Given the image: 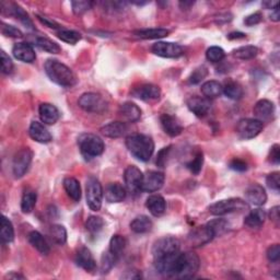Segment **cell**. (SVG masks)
<instances>
[{"label": "cell", "mask_w": 280, "mask_h": 280, "mask_svg": "<svg viewBox=\"0 0 280 280\" xmlns=\"http://www.w3.org/2000/svg\"><path fill=\"white\" fill-rule=\"evenodd\" d=\"M126 147L136 159L142 162L150 160L154 151V142L151 137L141 134L128 136L126 138Z\"/></svg>", "instance_id": "cell-1"}, {"label": "cell", "mask_w": 280, "mask_h": 280, "mask_svg": "<svg viewBox=\"0 0 280 280\" xmlns=\"http://www.w3.org/2000/svg\"><path fill=\"white\" fill-rule=\"evenodd\" d=\"M45 72L53 82L61 86H72L77 79L69 67L56 59H48L45 63Z\"/></svg>", "instance_id": "cell-2"}, {"label": "cell", "mask_w": 280, "mask_h": 280, "mask_svg": "<svg viewBox=\"0 0 280 280\" xmlns=\"http://www.w3.org/2000/svg\"><path fill=\"white\" fill-rule=\"evenodd\" d=\"M201 266V260L195 253L179 252L174 266L173 278H192L198 271Z\"/></svg>", "instance_id": "cell-3"}, {"label": "cell", "mask_w": 280, "mask_h": 280, "mask_svg": "<svg viewBox=\"0 0 280 280\" xmlns=\"http://www.w3.org/2000/svg\"><path fill=\"white\" fill-rule=\"evenodd\" d=\"M179 241L173 236H164L154 242L152 246V255L154 263L170 258L179 253Z\"/></svg>", "instance_id": "cell-4"}, {"label": "cell", "mask_w": 280, "mask_h": 280, "mask_svg": "<svg viewBox=\"0 0 280 280\" xmlns=\"http://www.w3.org/2000/svg\"><path fill=\"white\" fill-rule=\"evenodd\" d=\"M78 146L85 159L99 157L103 153L105 149L103 140L95 134H82L81 136H79Z\"/></svg>", "instance_id": "cell-5"}, {"label": "cell", "mask_w": 280, "mask_h": 280, "mask_svg": "<svg viewBox=\"0 0 280 280\" xmlns=\"http://www.w3.org/2000/svg\"><path fill=\"white\" fill-rule=\"evenodd\" d=\"M248 208L246 202L241 198H229L219 201L209 206V213L214 216H223L235 211H244Z\"/></svg>", "instance_id": "cell-6"}, {"label": "cell", "mask_w": 280, "mask_h": 280, "mask_svg": "<svg viewBox=\"0 0 280 280\" xmlns=\"http://www.w3.org/2000/svg\"><path fill=\"white\" fill-rule=\"evenodd\" d=\"M86 204L93 211H99L102 207L103 189L101 183L96 177H89L86 181Z\"/></svg>", "instance_id": "cell-7"}, {"label": "cell", "mask_w": 280, "mask_h": 280, "mask_svg": "<svg viewBox=\"0 0 280 280\" xmlns=\"http://www.w3.org/2000/svg\"><path fill=\"white\" fill-rule=\"evenodd\" d=\"M79 107L83 111L89 112V113H103V112L108 109V103L105 102V100L98 95V93H84L80 97L78 101Z\"/></svg>", "instance_id": "cell-8"}, {"label": "cell", "mask_w": 280, "mask_h": 280, "mask_svg": "<svg viewBox=\"0 0 280 280\" xmlns=\"http://www.w3.org/2000/svg\"><path fill=\"white\" fill-rule=\"evenodd\" d=\"M263 123L256 118H243L238 123L236 133L241 139H253L263 130Z\"/></svg>", "instance_id": "cell-9"}, {"label": "cell", "mask_w": 280, "mask_h": 280, "mask_svg": "<svg viewBox=\"0 0 280 280\" xmlns=\"http://www.w3.org/2000/svg\"><path fill=\"white\" fill-rule=\"evenodd\" d=\"M33 152L29 148H23L20 151H18L12 162V171L17 178L22 177L29 170V167L32 162Z\"/></svg>", "instance_id": "cell-10"}, {"label": "cell", "mask_w": 280, "mask_h": 280, "mask_svg": "<svg viewBox=\"0 0 280 280\" xmlns=\"http://www.w3.org/2000/svg\"><path fill=\"white\" fill-rule=\"evenodd\" d=\"M126 190L132 194H138L141 192V184L144 181V174L135 165H129L124 173Z\"/></svg>", "instance_id": "cell-11"}, {"label": "cell", "mask_w": 280, "mask_h": 280, "mask_svg": "<svg viewBox=\"0 0 280 280\" xmlns=\"http://www.w3.org/2000/svg\"><path fill=\"white\" fill-rule=\"evenodd\" d=\"M151 51L153 54L163 58H178L183 56V48L175 43L158 42L152 45Z\"/></svg>", "instance_id": "cell-12"}, {"label": "cell", "mask_w": 280, "mask_h": 280, "mask_svg": "<svg viewBox=\"0 0 280 280\" xmlns=\"http://www.w3.org/2000/svg\"><path fill=\"white\" fill-rule=\"evenodd\" d=\"M164 174L158 171H149L144 175V181L141 184V191L153 193L159 191L164 184Z\"/></svg>", "instance_id": "cell-13"}, {"label": "cell", "mask_w": 280, "mask_h": 280, "mask_svg": "<svg viewBox=\"0 0 280 280\" xmlns=\"http://www.w3.org/2000/svg\"><path fill=\"white\" fill-rule=\"evenodd\" d=\"M132 95L137 99L142 100V101H157L161 97V90L158 85L145 83L140 84L138 88H135Z\"/></svg>", "instance_id": "cell-14"}, {"label": "cell", "mask_w": 280, "mask_h": 280, "mask_svg": "<svg viewBox=\"0 0 280 280\" xmlns=\"http://www.w3.org/2000/svg\"><path fill=\"white\" fill-rule=\"evenodd\" d=\"M245 198L246 202L254 206H263L267 202V194L262 185L252 184L248 186L245 192Z\"/></svg>", "instance_id": "cell-15"}, {"label": "cell", "mask_w": 280, "mask_h": 280, "mask_svg": "<svg viewBox=\"0 0 280 280\" xmlns=\"http://www.w3.org/2000/svg\"><path fill=\"white\" fill-rule=\"evenodd\" d=\"M254 115L260 122L270 121L275 114V105L269 100H259L254 107Z\"/></svg>", "instance_id": "cell-16"}, {"label": "cell", "mask_w": 280, "mask_h": 280, "mask_svg": "<svg viewBox=\"0 0 280 280\" xmlns=\"http://www.w3.org/2000/svg\"><path fill=\"white\" fill-rule=\"evenodd\" d=\"M188 108L197 117H205L211 109V103L209 99L202 97H192L188 101Z\"/></svg>", "instance_id": "cell-17"}, {"label": "cell", "mask_w": 280, "mask_h": 280, "mask_svg": "<svg viewBox=\"0 0 280 280\" xmlns=\"http://www.w3.org/2000/svg\"><path fill=\"white\" fill-rule=\"evenodd\" d=\"M161 126H162L165 134L171 137H176L181 135L183 132V126L175 116L170 114H162L160 117Z\"/></svg>", "instance_id": "cell-18"}, {"label": "cell", "mask_w": 280, "mask_h": 280, "mask_svg": "<svg viewBox=\"0 0 280 280\" xmlns=\"http://www.w3.org/2000/svg\"><path fill=\"white\" fill-rule=\"evenodd\" d=\"M29 135L34 141L40 144H48L52 141V135L40 122H32L29 128Z\"/></svg>", "instance_id": "cell-19"}, {"label": "cell", "mask_w": 280, "mask_h": 280, "mask_svg": "<svg viewBox=\"0 0 280 280\" xmlns=\"http://www.w3.org/2000/svg\"><path fill=\"white\" fill-rule=\"evenodd\" d=\"M12 54L17 59L23 61V63H33L36 58L34 49L29 43H18L12 48Z\"/></svg>", "instance_id": "cell-20"}, {"label": "cell", "mask_w": 280, "mask_h": 280, "mask_svg": "<svg viewBox=\"0 0 280 280\" xmlns=\"http://www.w3.org/2000/svg\"><path fill=\"white\" fill-rule=\"evenodd\" d=\"M39 114L41 121L46 124V125H54L57 123L60 117V113L58 109L53 104L42 103L39 108Z\"/></svg>", "instance_id": "cell-21"}, {"label": "cell", "mask_w": 280, "mask_h": 280, "mask_svg": "<svg viewBox=\"0 0 280 280\" xmlns=\"http://www.w3.org/2000/svg\"><path fill=\"white\" fill-rule=\"evenodd\" d=\"M104 196L111 204L121 203L126 197V190L120 183H111L105 189Z\"/></svg>", "instance_id": "cell-22"}, {"label": "cell", "mask_w": 280, "mask_h": 280, "mask_svg": "<svg viewBox=\"0 0 280 280\" xmlns=\"http://www.w3.org/2000/svg\"><path fill=\"white\" fill-rule=\"evenodd\" d=\"M76 263L79 267H81L82 269L86 271L95 270L97 267L95 257H93V255L91 254L89 248L86 247H81L78 251L76 255Z\"/></svg>", "instance_id": "cell-23"}, {"label": "cell", "mask_w": 280, "mask_h": 280, "mask_svg": "<svg viewBox=\"0 0 280 280\" xmlns=\"http://www.w3.org/2000/svg\"><path fill=\"white\" fill-rule=\"evenodd\" d=\"M120 114L122 118L127 123H135L140 120L141 117V110L132 102H126L121 105L120 108Z\"/></svg>", "instance_id": "cell-24"}, {"label": "cell", "mask_w": 280, "mask_h": 280, "mask_svg": "<svg viewBox=\"0 0 280 280\" xmlns=\"http://www.w3.org/2000/svg\"><path fill=\"white\" fill-rule=\"evenodd\" d=\"M128 126L125 122H112L101 128V133L109 138H120L127 133Z\"/></svg>", "instance_id": "cell-25"}, {"label": "cell", "mask_w": 280, "mask_h": 280, "mask_svg": "<svg viewBox=\"0 0 280 280\" xmlns=\"http://www.w3.org/2000/svg\"><path fill=\"white\" fill-rule=\"evenodd\" d=\"M146 206L152 216L160 217L165 213L166 202L161 195H151L148 197Z\"/></svg>", "instance_id": "cell-26"}, {"label": "cell", "mask_w": 280, "mask_h": 280, "mask_svg": "<svg viewBox=\"0 0 280 280\" xmlns=\"http://www.w3.org/2000/svg\"><path fill=\"white\" fill-rule=\"evenodd\" d=\"M229 227H230L229 222L226 219H222V218L211 220L206 225V228L209 231V233L211 234V236H213V239L217 238V236H221L226 232H228Z\"/></svg>", "instance_id": "cell-27"}, {"label": "cell", "mask_w": 280, "mask_h": 280, "mask_svg": "<svg viewBox=\"0 0 280 280\" xmlns=\"http://www.w3.org/2000/svg\"><path fill=\"white\" fill-rule=\"evenodd\" d=\"M64 189L67 193V195L69 196L72 201H80V198H81V188H80V183L78 182V179L74 177H66L64 179Z\"/></svg>", "instance_id": "cell-28"}, {"label": "cell", "mask_w": 280, "mask_h": 280, "mask_svg": "<svg viewBox=\"0 0 280 280\" xmlns=\"http://www.w3.org/2000/svg\"><path fill=\"white\" fill-rule=\"evenodd\" d=\"M266 219V213L263 209H254L245 217L244 225L248 228H259L264 225Z\"/></svg>", "instance_id": "cell-29"}, {"label": "cell", "mask_w": 280, "mask_h": 280, "mask_svg": "<svg viewBox=\"0 0 280 280\" xmlns=\"http://www.w3.org/2000/svg\"><path fill=\"white\" fill-rule=\"evenodd\" d=\"M202 93L209 100L216 99L223 93V85L215 80H209L202 85Z\"/></svg>", "instance_id": "cell-30"}, {"label": "cell", "mask_w": 280, "mask_h": 280, "mask_svg": "<svg viewBox=\"0 0 280 280\" xmlns=\"http://www.w3.org/2000/svg\"><path fill=\"white\" fill-rule=\"evenodd\" d=\"M134 34L136 36L140 37L144 40H157V39H162L170 34V31L166 29H146V30H138L135 31Z\"/></svg>", "instance_id": "cell-31"}, {"label": "cell", "mask_w": 280, "mask_h": 280, "mask_svg": "<svg viewBox=\"0 0 280 280\" xmlns=\"http://www.w3.org/2000/svg\"><path fill=\"white\" fill-rule=\"evenodd\" d=\"M29 242L33 245V247H35L36 250L43 255H47L49 254V252H51V248H49V245L47 244L46 240L40 232L37 231L31 232L29 234Z\"/></svg>", "instance_id": "cell-32"}, {"label": "cell", "mask_w": 280, "mask_h": 280, "mask_svg": "<svg viewBox=\"0 0 280 280\" xmlns=\"http://www.w3.org/2000/svg\"><path fill=\"white\" fill-rule=\"evenodd\" d=\"M152 228V221L147 216H139L130 222V229L135 233H147Z\"/></svg>", "instance_id": "cell-33"}, {"label": "cell", "mask_w": 280, "mask_h": 280, "mask_svg": "<svg viewBox=\"0 0 280 280\" xmlns=\"http://www.w3.org/2000/svg\"><path fill=\"white\" fill-rule=\"evenodd\" d=\"M9 14L11 16H14L16 17L19 21H20L24 27L26 28H29V29H34L33 28V22L32 20H31L29 15L27 14L26 11L23 10V8H21L20 6L17 5V4H12L11 5V8H10V11H9Z\"/></svg>", "instance_id": "cell-34"}, {"label": "cell", "mask_w": 280, "mask_h": 280, "mask_svg": "<svg viewBox=\"0 0 280 280\" xmlns=\"http://www.w3.org/2000/svg\"><path fill=\"white\" fill-rule=\"evenodd\" d=\"M37 195L36 193L32 190H27L23 193V196L21 199V210L24 214H30L36 205Z\"/></svg>", "instance_id": "cell-35"}, {"label": "cell", "mask_w": 280, "mask_h": 280, "mask_svg": "<svg viewBox=\"0 0 280 280\" xmlns=\"http://www.w3.org/2000/svg\"><path fill=\"white\" fill-rule=\"evenodd\" d=\"M191 239H192V243H194L195 246H199L208 243L209 241L213 240V236H211V234L209 233L206 226H204V227H199L197 230H195V231L192 233Z\"/></svg>", "instance_id": "cell-36"}, {"label": "cell", "mask_w": 280, "mask_h": 280, "mask_svg": "<svg viewBox=\"0 0 280 280\" xmlns=\"http://www.w3.org/2000/svg\"><path fill=\"white\" fill-rule=\"evenodd\" d=\"M126 244H127L126 239L122 235L116 234L110 241L109 251L113 255H115L117 258H120L122 256L124 250H125Z\"/></svg>", "instance_id": "cell-37"}, {"label": "cell", "mask_w": 280, "mask_h": 280, "mask_svg": "<svg viewBox=\"0 0 280 280\" xmlns=\"http://www.w3.org/2000/svg\"><path fill=\"white\" fill-rule=\"evenodd\" d=\"M258 54V48L253 45H247V46H242L236 48L233 51V56L235 58L241 59V60H250L253 59L257 56Z\"/></svg>", "instance_id": "cell-38"}, {"label": "cell", "mask_w": 280, "mask_h": 280, "mask_svg": "<svg viewBox=\"0 0 280 280\" xmlns=\"http://www.w3.org/2000/svg\"><path fill=\"white\" fill-rule=\"evenodd\" d=\"M0 236H2L4 243H10L15 239L14 226H12V222L6 216H3L2 218V232H0Z\"/></svg>", "instance_id": "cell-39"}, {"label": "cell", "mask_w": 280, "mask_h": 280, "mask_svg": "<svg viewBox=\"0 0 280 280\" xmlns=\"http://www.w3.org/2000/svg\"><path fill=\"white\" fill-rule=\"evenodd\" d=\"M223 93H225L226 97L231 99V100H240L243 97V88L238 83L234 81H229L226 83V85L223 86Z\"/></svg>", "instance_id": "cell-40"}, {"label": "cell", "mask_w": 280, "mask_h": 280, "mask_svg": "<svg viewBox=\"0 0 280 280\" xmlns=\"http://www.w3.org/2000/svg\"><path fill=\"white\" fill-rule=\"evenodd\" d=\"M35 45L40 47L43 51L51 54H58L60 52V47L55 42L46 39V37H36Z\"/></svg>", "instance_id": "cell-41"}, {"label": "cell", "mask_w": 280, "mask_h": 280, "mask_svg": "<svg viewBox=\"0 0 280 280\" xmlns=\"http://www.w3.org/2000/svg\"><path fill=\"white\" fill-rule=\"evenodd\" d=\"M49 234L52 236V240L59 245H63L67 241V231L66 229L60 225H54L49 230Z\"/></svg>", "instance_id": "cell-42"}, {"label": "cell", "mask_w": 280, "mask_h": 280, "mask_svg": "<svg viewBox=\"0 0 280 280\" xmlns=\"http://www.w3.org/2000/svg\"><path fill=\"white\" fill-rule=\"evenodd\" d=\"M57 36L63 42L68 43V44H71V45L77 44V43L81 40V34L77 32V31H72V30H61L57 33Z\"/></svg>", "instance_id": "cell-43"}, {"label": "cell", "mask_w": 280, "mask_h": 280, "mask_svg": "<svg viewBox=\"0 0 280 280\" xmlns=\"http://www.w3.org/2000/svg\"><path fill=\"white\" fill-rule=\"evenodd\" d=\"M104 226V221L101 217L91 216L88 218V220L85 222V228L88 231L92 234H96L102 230Z\"/></svg>", "instance_id": "cell-44"}, {"label": "cell", "mask_w": 280, "mask_h": 280, "mask_svg": "<svg viewBox=\"0 0 280 280\" xmlns=\"http://www.w3.org/2000/svg\"><path fill=\"white\" fill-rule=\"evenodd\" d=\"M117 260H118V258L115 256V255L112 254L110 251L105 252L103 254L102 260H101V272L102 273L109 272L115 266Z\"/></svg>", "instance_id": "cell-45"}, {"label": "cell", "mask_w": 280, "mask_h": 280, "mask_svg": "<svg viewBox=\"0 0 280 280\" xmlns=\"http://www.w3.org/2000/svg\"><path fill=\"white\" fill-rule=\"evenodd\" d=\"M226 53L223 49L219 46H213L207 49L206 57L211 63H219L223 58H225Z\"/></svg>", "instance_id": "cell-46"}, {"label": "cell", "mask_w": 280, "mask_h": 280, "mask_svg": "<svg viewBox=\"0 0 280 280\" xmlns=\"http://www.w3.org/2000/svg\"><path fill=\"white\" fill-rule=\"evenodd\" d=\"M207 74H208L207 68L205 66H201V67L196 68V69L192 72V74L189 78V81L192 84H197L199 82H202L203 80L206 78Z\"/></svg>", "instance_id": "cell-47"}, {"label": "cell", "mask_w": 280, "mask_h": 280, "mask_svg": "<svg viewBox=\"0 0 280 280\" xmlns=\"http://www.w3.org/2000/svg\"><path fill=\"white\" fill-rule=\"evenodd\" d=\"M203 164H204V154H203V152L199 151L195 155V158L193 159L191 162L188 164V167L191 170V172L193 174H195V175H197V174H199V172L202 171Z\"/></svg>", "instance_id": "cell-48"}, {"label": "cell", "mask_w": 280, "mask_h": 280, "mask_svg": "<svg viewBox=\"0 0 280 280\" xmlns=\"http://www.w3.org/2000/svg\"><path fill=\"white\" fill-rule=\"evenodd\" d=\"M2 33L5 36L14 37V39H21V37H23V33L20 30L17 29L14 26H9V24H6V23L2 24Z\"/></svg>", "instance_id": "cell-49"}, {"label": "cell", "mask_w": 280, "mask_h": 280, "mask_svg": "<svg viewBox=\"0 0 280 280\" xmlns=\"http://www.w3.org/2000/svg\"><path fill=\"white\" fill-rule=\"evenodd\" d=\"M266 184L270 190L278 192L280 189V173L272 172L266 178Z\"/></svg>", "instance_id": "cell-50"}, {"label": "cell", "mask_w": 280, "mask_h": 280, "mask_svg": "<svg viewBox=\"0 0 280 280\" xmlns=\"http://www.w3.org/2000/svg\"><path fill=\"white\" fill-rule=\"evenodd\" d=\"M92 3L90 2H72V11L74 12V15H82L84 12L91 9Z\"/></svg>", "instance_id": "cell-51"}, {"label": "cell", "mask_w": 280, "mask_h": 280, "mask_svg": "<svg viewBox=\"0 0 280 280\" xmlns=\"http://www.w3.org/2000/svg\"><path fill=\"white\" fill-rule=\"evenodd\" d=\"M14 70V64L6 52H2V71L5 74H9Z\"/></svg>", "instance_id": "cell-52"}, {"label": "cell", "mask_w": 280, "mask_h": 280, "mask_svg": "<svg viewBox=\"0 0 280 280\" xmlns=\"http://www.w3.org/2000/svg\"><path fill=\"white\" fill-rule=\"evenodd\" d=\"M267 258L271 263H278L280 259V246L279 244H273L267 250Z\"/></svg>", "instance_id": "cell-53"}, {"label": "cell", "mask_w": 280, "mask_h": 280, "mask_svg": "<svg viewBox=\"0 0 280 280\" xmlns=\"http://www.w3.org/2000/svg\"><path fill=\"white\" fill-rule=\"evenodd\" d=\"M171 146L170 147H166L163 148L162 150H161L158 153V157H157V165L160 167H165L166 165V161H167V157H169V153L171 151Z\"/></svg>", "instance_id": "cell-54"}, {"label": "cell", "mask_w": 280, "mask_h": 280, "mask_svg": "<svg viewBox=\"0 0 280 280\" xmlns=\"http://www.w3.org/2000/svg\"><path fill=\"white\" fill-rule=\"evenodd\" d=\"M230 169H232L236 172H244L247 170V163L245 161L241 159H233L229 164Z\"/></svg>", "instance_id": "cell-55"}, {"label": "cell", "mask_w": 280, "mask_h": 280, "mask_svg": "<svg viewBox=\"0 0 280 280\" xmlns=\"http://www.w3.org/2000/svg\"><path fill=\"white\" fill-rule=\"evenodd\" d=\"M262 14L260 12H255V14H252L250 16H247L244 20L245 26L247 27H253V26H256L260 21H262Z\"/></svg>", "instance_id": "cell-56"}, {"label": "cell", "mask_w": 280, "mask_h": 280, "mask_svg": "<svg viewBox=\"0 0 280 280\" xmlns=\"http://www.w3.org/2000/svg\"><path fill=\"white\" fill-rule=\"evenodd\" d=\"M269 161L273 164H278L280 162V147L279 145H273L269 151Z\"/></svg>", "instance_id": "cell-57"}, {"label": "cell", "mask_w": 280, "mask_h": 280, "mask_svg": "<svg viewBox=\"0 0 280 280\" xmlns=\"http://www.w3.org/2000/svg\"><path fill=\"white\" fill-rule=\"evenodd\" d=\"M280 207L279 206H275V207H272L270 210H269V218H270V220L275 223V225L278 227L279 226V222H280Z\"/></svg>", "instance_id": "cell-58"}, {"label": "cell", "mask_w": 280, "mask_h": 280, "mask_svg": "<svg viewBox=\"0 0 280 280\" xmlns=\"http://www.w3.org/2000/svg\"><path fill=\"white\" fill-rule=\"evenodd\" d=\"M37 19L43 23V24H45V26H47L48 28H53V29H58L59 28V24H57L56 22L52 21V20H49L48 18H43V17H40V16H37Z\"/></svg>", "instance_id": "cell-59"}, {"label": "cell", "mask_w": 280, "mask_h": 280, "mask_svg": "<svg viewBox=\"0 0 280 280\" xmlns=\"http://www.w3.org/2000/svg\"><path fill=\"white\" fill-rule=\"evenodd\" d=\"M270 19H271L272 21H275V22H278L280 20V14H279V7H278V6L271 10Z\"/></svg>", "instance_id": "cell-60"}, {"label": "cell", "mask_w": 280, "mask_h": 280, "mask_svg": "<svg viewBox=\"0 0 280 280\" xmlns=\"http://www.w3.org/2000/svg\"><path fill=\"white\" fill-rule=\"evenodd\" d=\"M246 35L242 32H232L228 35L229 40H239V39H244Z\"/></svg>", "instance_id": "cell-61"}, {"label": "cell", "mask_w": 280, "mask_h": 280, "mask_svg": "<svg viewBox=\"0 0 280 280\" xmlns=\"http://www.w3.org/2000/svg\"><path fill=\"white\" fill-rule=\"evenodd\" d=\"M279 4L277 3V2H275V3H272V2H266V3H263V6L264 7L266 8V9H273L275 7H277Z\"/></svg>", "instance_id": "cell-62"}, {"label": "cell", "mask_w": 280, "mask_h": 280, "mask_svg": "<svg viewBox=\"0 0 280 280\" xmlns=\"http://www.w3.org/2000/svg\"><path fill=\"white\" fill-rule=\"evenodd\" d=\"M6 278H9V279H11V278H14V279H19V278H24L22 275H20V273H16V272H11V273H8L7 276H6Z\"/></svg>", "instance_id": "cell-63"}, {"label": "cell", "mask_w": 280, "mask_h": 280, "mask_svg": "<svg viewBox=\"0 0 280 280\" xmlns=\"http://www.w3.org/2000/svg\"><path fill=\"white\" fill-rule=\"evenodd\" d=\"M193 5H194V3H192V2H190V3H188V2L179 3V6H181V7H182L183 9H189L190 7H192Z\"/></svg>", "instance_id": "cell-64"}]
</instances>
